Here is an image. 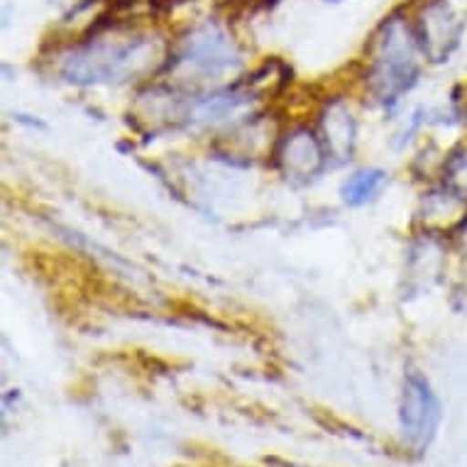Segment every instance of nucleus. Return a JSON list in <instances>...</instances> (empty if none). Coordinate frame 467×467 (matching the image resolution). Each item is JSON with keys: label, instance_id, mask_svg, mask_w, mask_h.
I'll use <instances>...</instances> for the list:
<instances>
[{"label": "nucleus", "instance_id": "nucleus-1", "mask_svg": "<svg viewBox=\"0 0 467 467\" xmlns=\"http://www.w3.org/2000/svg\"><path fill=\"white\" fill-rule=\"evenodd\" d=\"M419 57H426L416 37L414 25L399 16H391L379 27L372 57V84L382 99H397L399 93L409 91L419 78L421 64Z\"/></svg>", "mask_w": 467, "mask_h": 467}, {"label": "nucleus", "instance_id": "nucleus-2", "mask_svg": "<svg viewBox=\"0 0 467 467\" xmlns=\"http://www.w3.org/2000/svg\"><path fill=\"white\" fill-rule=\"evenodd\" d=\"M443 421V409L438 401L436 391L421 372L409 369L404 377L401 406H399V423L409 448L423 452L433 443Z\"/></svg>", "mask_w": 467, "mask_h": 467}, {"label": "nucleus", "instance_id": "nucleus-3", "mask_svg": "<svg viewBox=\"0 0 467 467\" xmlns=\"http://www.w3.org/2000/svg\"><path fill=\"white\" fill-rule=\"evenodd\" d=\"M414 30L426 59L445 62L460 45L465 17L460 16L448 0H431L414 23Z\"/></svg>", "mask_w": 467, "mask_h": 467}, {"label": "nucleus", "instance_id": "nucleus-4", "mask_svg": "<svg viewBox=\"0 0 467 467\" xmlns=\"http://www.w3.org/2000/svg\"><path fill=\"white\" fill-rule=\"evenodd\" d=\"M419 221L423 225V233L451 240L467 223V193L448 182H441L423 193Z\"/></svg>", "mask_w": 467, "mask_h": 467}, {"label": "nucleus", "instance_id": "nucleus-5", "mask_svg": "<svg viewBox=\"0 0 467 467\" xmlns=\"http://www.w3.org/2000/svg\"><path fill=\"white\" fill-rule=\"evenodd\" d=\"M323 140L308 128H294L276 145V164L291 177H314L326 161Z\"/></svg>", "mask_w": 467, "mask_h": 467}, {"label": "nucleus", "instance_id": "nucleus-6", "mask_svg": "<svg viewBox=\"0 0 467 467\" xmlns=\"http://www.w3.org/2000/svg\"><path fill=\"white\" fill-rule=\"evenodd\" d=\"M235 59L233 42L215 27H203L189 37L184 52L179 57V64H192L196 71H203L206 77H213L218 71L228 69Z\"/></svg>", "mask_w": 467, "mask_h": 467}, {"label": "nucleus", "instance_id": "nucleus-7", "mask_svg": "<svg viewBox=\"0 0 467 467\" xmlns=\"http://www.w3.org/2000/svg\"><path fill=\"white\" fill-rule=\"evenodd\" d=\"M323 128V145H326V152L336 154V157H348L353 152L355 145V120L350 110L343 106V103H333V106L323 113L321 120Z\"/></svg>", "mask_w": 467, "mask_h": 467}, {"label": "nucleus", "instance_id": "nucleus-8", "mask_svg": "<svg viewBox=\"0 0 467 467\" xmlns=\"http://www.w3.org/2000/svg\"><path fill=\"white\" fill-rule=\"evenodd\" d=\"M384 184H387V174L382 169H360L343 184V199L353 206H362L377 199Z\"/></svg>", "mask_w": 467, "mask_h": 467}, {"label": "nucleus", "instance_id": "nucleus-9", "mask_svg": "<svg viewBox=\"0 0 467 467\" xmlns=\"http://www.w3.org/2000/svg\"><path fill=\"white\" fill-rule=\"evenodd\" d=\"M451 245H452V250H455V253H458L460 257L467 262V223L458 230V233H455V235H452Z\"/></svg>", "mask_w": 467, "mask_h": 467}]
</instances>
